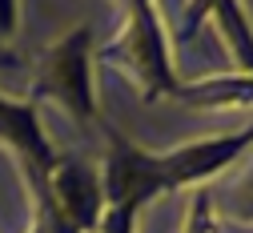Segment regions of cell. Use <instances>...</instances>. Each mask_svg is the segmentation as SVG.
I'll return each mask as SVG.
<instances>
[{
  "label": "cell",
  "instance_id": "obj_1",
  "mask_svg": "<svg viewBox=\"0 0 253 233\" xmlns=\"http://www.w3.org/2000/svg\"><path fill=\"white\" fill-rule=\"evenodd\" d=\"M101 60H109L125 81H133L145 101L177 96L181 77L173 73L169 41H165L161 16H157V4H141V0L125 4V24L117 32L113 48L101 52Z\"/></svg>",
  "mask_w": 253,
  "mask_h": 233
},
{
  "label": "cell",
  "instance_id": "obj_6",
  "mask_svg": "<svg viewBox=\"0 0 253 233\" xmlns=\"http://www.w3.org/2000/svg\"><path fill=\"white\" fill-rule=\"evenodd\" d=\"M185 233H213V201H209V193H205V189H197L193 197H189Z\"/></svg>",
  "mask_w": 253,
  "mask_h": 233
},
{
  "label": "cell",
  "instance_id": "obj_7",
  "mask_svg": "<svg viewBox=\"0 0 253 233\" xmlns=\"http://www.w3.org/2000/svg\"><path fill=\"white\" fill-rule=\"evenodd\" d=\"M97 233H137V209H105Z\"/></svg>",
  "mask_w": 253,
  "mask_h": 233
},
{
  "label": "cell",
  "instance_id": "obj_11",
  "mask_svg": "<svg viewBox=\"0 0 253 233\" xmlns=\"http://www.w3.org/2000/svg\"><path fill=\"white\" fill-rule=\"evenodd\" d=\"M33 233H48V225L44 221H33Z\"/></svg>",
  "mask_w": 253,
  "mask_h": 233
},
{
  "label": "cell",
  "instance_id": "obj_8",
  "mask_svg": "<svg viewBox=\"0 0 253 233\" xmlns=\"http://www.w3.org/2000/svg\"><path fill=\"white\" fill-rule=\"evenodd\" d=\"M233 217L253 221V165H249V173L233 185Z\"/></svg>",
  "mask_w": 253,
  "mask_h": 233
},
{
  "label": "cell",
  "instance_id": "obj_3",
  "mask_svg": "<svg viewBox=\"0 0 253 233\" xmlns=\"http://www.w3.org/2000/svg\"><path fill=\"white\" fill-rule=\"evenodd\" d=\"M0 145H4L20 165H24V181L28 189H44L52 169H56V149L48 145L37 101H12L0 93Z\"/></svg>",
  "mask_w": 253,
  "mask_h": 233
},
{
  "label": "cell",
  "instance_id": "obj_5",
  "mask_svg": "<svg viewBox=\"0 0 253 233\" xmlns=\"http://www.w3.org/2000/svg\"><path fill=\"white\" fill-rule=\"evenodd\" d=\"M205 20L225 37V48L237 64V77H249L253 81V28H249V16L241 4L233 0H217V4L205 8Z\"/></svg>",
  "mask_w": 253,
  "mask_h": 233
},
{
  "label": "cell",
  "instance_id": "obj_10",
  "mask_svg": "<svg viewBox=\"0 0 253 233\" xmlns=\"http://www.w3.org/2000/svg\"><path fill=\"white\" fill-rule=\"evenodd\" d=\"M16 64V52H12V45H0V69H12Z\"/></svg>",
  "mask_w": 253,
  "mask_h": 233
},
{
  "label": "cell",
  "instance_id": "obj_4",
  "mask_svg": "<svg viewBox=\"0 0 253 233\" xmlns=\"http://www.w3.org/2000/svg\"><path fill=\"white\" fill-rule=\"evenodd\" d=\"M173 101L189 105V109H233V105H249L253 101V81L237 77V73H213V77H193L181 81Z\"/></svg>",
  "mask_w": 253,
  "mask_h": 233
},
{
  "label": "cell",
  "instance_id": "obj_9",
  "mask_svg": "<svg viewBox=\"0 0 253 233\" xmlns=\"http://www.w3.org/2000/svg\"><path fill=\"white\" fill-rule=\"evenodd\" d=\"M16 24H20V8L12 0H0V45H12Z\"/></svg>",
  "mask_w": 253,
  "mask_h": 233
},
{
  "label": "cell",
  "instance_id": "obj_2",
  "mask_svg": "<svg viewBox=\"0 0 253 233\" xmlns=\"http://www.w3.org/2000/svg\"><path fill=\"white\" fill-rule=\"evenodd\" d=\"M28 101H52L73 121L92 125L97 121V93H92V28L77 24L60 37L52 48H44Z\"/></svg>",
  "mask_w": 253,
  "mask_h": 233
}]
</instances>
